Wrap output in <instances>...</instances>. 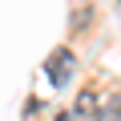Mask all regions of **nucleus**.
Masks as SVG:
<instances>
[{
    "label": "nucleus",
    "mask_w": 121,
    "mask_h": 121,
    "mask_svg": "<svg viewBox=\"0 0 121 121\" xmlns=\"http://www.w3.org/2000/svg\"><path fill=\"white\" fill-rule=\"evenodd\" d=\"M48 77H52V85H69V77H73V69H77V56H73V48H56L52 56H48Z\"/></svg>",
    "instance_id": "obj_1"
},
{
    "label": "nucleus",
    "mask_w": 121,
    "mask_h": 121,
    "mask_svg": "<svg viewBox=\"0 0 121 121\" xmlns=\"http://www.w3.org/2000/svg\"><path fill=\"white\" fill-rule=\"evenodd\" d=\"M65 121H101V97L93 89H85L73 101V113H65Z\"/></svg>",
    "instance_id": "obj_2"
},
{
    "label": "nucleus",
    "mask_w": 121,
    "mask_h": 121,
    "mask_svg": "<svg viewBox=\"0 0 121 121\" xmlns=\"http://www.w3.org/2000/svg\"><path fill=\"white\" fill-rule=\"evenodd\" d=\"M101 117L105 121H121V97H113L109 105H101Z\"/></svg>",
    "instance_id": "obj_3"
}]
</instances>
